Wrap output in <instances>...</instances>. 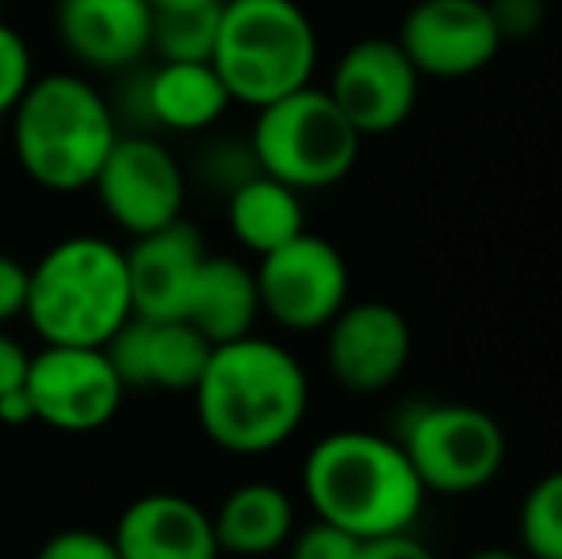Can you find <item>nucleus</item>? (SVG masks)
<instances>
[{"label": "nucleus", "mask_w": 562, "mask_h": 559, "mask_svg": "<svg viewBox=\"0 0 562 559\" xmlns=\"http://www.w3.org/2000/svg\"><path fill=\"white\" fill-rule=\"evenodd\" d=\"M192 395L211 445L234 456H265L299 433L311 406V383L283 345L249 334L215 345Z\"/></svg>", "instance_id": "1"}, {"label": "nucleus", "mask_w": 562, "mask_h": 559, "mask_svg": "<svg viewBox=\"0 0 562 559\" xmlns=\"http://www.w3.org/2000/svg\"><path fill=\"white\" fill-rule=\"evenodd\" d=\"M303 491L314 517L360 540L409 533L429 494L398 440L363 429L329 433L306 452Z\"/></svg>", "instance_id": "2"}, {"label": "nucleus", "mask_w": 562, "mask_h": 559, "mask_svg": "<svg viewBox=\"0 0 562 559\" xmlns=\"http://www.w3.org/2000/svg\"><path fill=\"white\" fill-rule=\"evenodd\" d=\"M119 138L104 92L77 74H46L12 108V146L23 177L46 192H85Z\"/></svg>", "instance_id": "3"}, {"label": "nucleus", "mask_w": 562, "mask_h": 559, "mask_svg": "<svg viewBox=\"0 0 562 559\" xmlns=\"http://www.w3.org/2000/svg\"><path fill=\"white\" fill-rule=\"evenodd\" d=\"M23 318L43 337V345L104 349L108 337L131 318L123 249L97 234H77L50 246L31 265Z\"/></svg>", "instance_id": "4"}, {"label": "nucleus", "mask_w": 562, "mask_h": 559, "mask_svg": "<svg viewBox=\"0 0 562 559\" xmlns=\"http://www.w3.org/2000/svg\"><path fill=\"white\" fill-rule=\"evenodd\" d=\"M211 66L234 104L265 108L306 89L318 66V35L295 0H226Z\"/></svg>", "instance_id": "5"}, {"label": "nucleus", "mask_w": 562, "mask_h": 559, "mask_svg": "<svg viewBox=\"0 0 562 559\" xmlns=\"http://www.w3.org/2000/svg\"><path fill=\"white\" fill-rule=\"evenodd\" d=\"M249 149L260 172L283 180L295 192H314L352 172L360 157V135L326 89L306 85L291 97L257 108Z\"/></svg>", "instance_id": "6"}, {"label": "nucleus", "mask_w": 562, "mask_h": 559, "mask_svg": "<svg viewBox=\"0 0 562 559\" xmlns=\"http://www.w3.org/2000/svg\"><path fill=\"white\" fill-rule=\"evenodd\" d=\"M398 445L425 491L437 494H474L490 487L509 452L502 422L471 403L417 406L402 425Z\"/></svg>", "instance_id": "7"}, {"label": "nucleus", "mask_w": 562, "mask_h": 559, "mask_svg": "<svg viewBox=\"0 0 562 559\" xmlns=\"http://www.w3.org/2000/svg\"><path fill=\"white\" fill-rule=\"evenodd\" d=\"M260 311L283 329H326L348 303V265L334 242L303 231L257 261Z\"/></svg>", "instance_id": "8"}, {"label": "nucleus", "mask_w": 562, "mask_h": 559, "mask_svg": "<svg viewBox=\"0 0 562 559\" xmlns=\"http://www.w3.org/2000/svg\"><path fill=\"white\" fill-rule=\"evenodd\" d=\"M27 395L35 422L61 433H92L115 418L126 388L104 349L43 345L31 353Z\"/></svg>", "instance_id": "9"}, {"label": "nucleus", "mask_w": 562, "mask_h": 559, "mask_svg": "<svg viewBox=\"0 0 562 559\" xmlns=\"http://www.w3.org/2000/svg\"><path fill=\"white\" fill-rule=\"evenodd\" d=\"M92 188L108 219L131 238L184 219V169L165 142L149 135H119Z\"/></svg>", "instance_id": "10"}, {"label": "nucleus", "mask_w": 562, "mask_h": 559, "mask_svg": "<svg viewBox=\"0 0 562 559\" xmlns=\"http://www.w3.org/2000/svg\"><path fill=\"white\" fill-rule=\"evenodd\" d=\"M502 27L486 0H417L398 31V46L422 77H474L502 51Z\"/></svg>", "instance_id": "11"}, {"label": "nucleus", "mask_w": 562, "mask_h": 559, "mask_svg": "<svg viewBox=\"0 0 562 559\" xmlns=\"http://www.w3.org/2000/svg\"><path fill=\"white\" fill-rule=\"evenodd\" d=\"M422 74L398 38H360L352 43L334 66L329 97L356 127V135H391L414 115Z\"/></svg>", "instance_id": "12"}, {"label": "nucleus", "mask_w": 562, "mask_h": 559, "mask_svg": "<svg viewBox=\"0 0 562 559\" xmlns=\"http://www.w3.org/2000/svg\"><path fill=\"white\" fill-rule=\"evenodd\" d=\"M414 334L398 306L363 299L345 303L326 326V365L334 380L356 395H379L406 372Z\"/></svg>", "instance_id": "13"}, {"label": "nucleus", "mask_w": 562, "mask_h": 559, "mask_svg": "<svg viewBox=\"0 0 562 559\" xmlns=\"http://www.w3.org/2000/svg\"><path fill=\"white\" fill-rule=\"evenodd\" d=\"M104 353L126 391L157 388V391H188L192 395L195 383L207 372L215 345L184 318L149 322L131 314L108 337Z\"/></svg>", "instance_id": "14"}, {"label": "nucleus", "mask_w": 562, "mask_h": 559, "mask_svg": "<svg viewBox=\"0 0 562 559\" xmlns=\"http://www.w3.org/2000/svg\"><path fill=\"white\" fill-rule=\"evenodd\" d=\"M126 257V280H131V314L149 322L184 318L188 295H192L195 272H200L207 246L195 223L177 219L161 231L138 234Z\"/></svg>", "instance_id": "15"}, {"label": "nucleus", "mask_w": 562, "mask_h": 559, "mask_svg": "<svg viewBox=\"0 0 562 559\" xmlns=\"http://www.w3.org/2000/svg\"><path fill=\"white\" fill-rule=\"evenodd\" d=\"M54 27L81 66L112 74L149 54L154 8L146 0H58Z\"/></svg>", "instance_id": "16"}, {"label": "nucleus", "mask_w": 562, "mask_h": 559, "mask_svg": "<svg viewBox=\"0 0 562 559\" xmlns=\"http://www.w3.org/2000/svg\"><path fill=\"white\" fill-rule=\"evenodd\" d=\"M119 559H218L211 514L200 502L172 491L134 499L112 533Z\"/></svg>", "instance_id": "17"}, {"label": "nucleus", "mask_w": 562, "mask_h": 559, "mask_svg": "<svg viewBox=\"0 0 562 559\" xmlns=\"http://www.w3.org/2000/svg\"><path fill=\"white\" fill-rule=\"evenodd\" d=\"M260 314L265 311H260L257 272L237 257H203L184 306V322H192L211 345H226L249 337Z\"/></svg>", "instance_id": "18"}, {"label": "nucleus", "mask_w": 562, "mask_h": 559, "mask_svg": "<svg viewBox=\"0 0 562 559\" xmlns=\"http://www.w3.org/2000/svg\"><path fill=\"white\" fill-rule=\"evenodd\" d=\"M218 552L237 559H257L283 548L295 533L291 494L276 483H241L223 499L218 514H211Z\"/></svg>", "instance_id": "19"}, {"label": "nucleus", "mask_w": 562, "mask_h": 559, "mask_svg": "<svg viewBox=\"0 0 562 559\" xmlns=\"http://www.w3.org/2000/svg\"><path fill=\"white\" fill-rule=\"evenodd\" d=\"M234 104L211 62H161L146 81V112L157 127L207 131Z\"/></svg>", "instance_id": "20"}, {"label": "nucleus", "mask_w": 562, "mask_h": 559, "mask_svg": "<svg viewBox=\"0 0 562 559\" xmlns=\"http://www.w3.org/2000/svg\"><path fill=\"white\" fill-rule=\"evenodd\" d=\"M226 219L234 238L257 257L272 254L283 242L299 238L306 231L303 195L260 169L234 185L226 203Z\"/></svg>", "instance_id": "21"}, {"label": "nucleus", "mask_w": 562, "mask_h": 559, "mask_svg": "<svg viewBox=\"0 0 562 559\" xmlns=\"http://www.w3.org/2000/svg\"><path fill=\"white\" fill-rule=\"evenodd\" d=\"M226 4V0H223ZM223 4L177 8V12H154L149 51L161 62H211L218 43V20Z\"/></svg>", "instance_id": "22"}, {"label": "nucleus", "mask_w": 562, "mask_h": 559, "mask_svg": "<svg viewBox=\"0 0 562 559\" xmlns=\"http://www.w3.org/2000/svg\"><path fill=\"white\" fill-rule=\"evenodd\" d=\"M520 545L528 559H562V471L536 479L520 502Z\"/></svg>", "instance_id": "23"}, {"label": "nucleus", "mask_w": 562, "mask_h": 559, "mask_svg": "<svg viewBox=\"0 0 562 559\" xmlns=\"http://www.w3.org/2000/svg\"><path fill=\"white\" fill-rule=\"evenodd\" d=\"M31 81H35V66H31L27 43L20 31L0 20V115H12Z\"/></svg>", "instance_id": "24"}, {"label": "nucleus", "mask_w": 562, "mask_h": 559, "mask_svg": "<svg viewBox=\"0 0 562 559\" xmlns=\"http://www.w3.org/2000/svg\"><path fill=\"white\" fill-rule=\"evenodd\" d=\"M291 559H360L363 540L352 533L337 529V525L314 517L306 529L291 533Z\"/></svg>", "instance_id": "25"}, {"label": "nucleus", "mask_w": 562, "mask_h": 559, "mask_svg": "<svg viewBox=\"0 0 562 559\" xmlns=\"http://www.w3.org/2000/svg\"><path fill=\"white\" fill-rule=\"evenodd\" d=\"M35 559H119V548L104 533L77 525V529H61L50 540H43Z\"/></svg>", "instance_id": "26"}, {"label": "nucleus", "mask_w": 562, "mask_h": 559, "mask_svg": "<svg viewBox=\"0 0 562 559\" xmlns=\"http://www.w3.org/2000/svg\"><path fill=\"white\" fill-rule=\"evenodd\" d=\"M27 288L31 265H23L12 254H0V329L27 314Z\"/></svg>", "instance_id": "27"}, {"label": "nucleus", "mask_w": 562, "mask_h": 559, "mask_svg": "<svg viewBox=\"0 0 562 559\" xmlns=\"http://www.w3.org/2000/svg\"><path fill=\"white\" fill-rule=\"evenodd\" d=\"M27 368H31V353L12 334L0 329V399L27 388Z\"/></svg>", "instance_id": "28"}, {"label": "nucleus", "mask_w": 562, "mask_h": 559, "mask_svg": "<svg viewBox=\"0 0 562 559\" xmlns=\"http://www.w3.org/2000/svg\"><path fill=\"white\" fill-rule=\"evenodd\" d=\"M360 559H437L425 540H417L414 533H391V537L363 540Z\"/></svg>", "instance_id": "29"}, {"label": "nucleus", "mask_w": 562, "mask_h": 559, "mask_svg": "<svg viewBox=\"0 0 562 559\" xmlns=\"http://www.w3.org/2000/svg\"><path fill=\"white\" fill-rule=\"evenodd\" d=\"M490 8H494L502 38L528 35V31L540 23V0H502V4H490Z\"/></svg>", "instance_id": "30"}, {"label": "nucleus", "mask_w": 562, "mask_h": 559, "mask_svg": "<svg viewBox=\"0 0 562 559\" xmlns=\"http://www.w3.org/2000/svg\"><path fill=\"white\" fill-rule=\"evenodd\" d=\"M0 422H4V425H27V422H35V406H31L27 388H20V391H12V395L0 399Z\"/></svg>", "instance_id": "31"}, {"label": "nucleus", "mask_w": 562, "mask_h": 559, "mask_svg": "<svg viewBox=\"0 0 562 559\" xmlns=\"http://www.w3.org/2000/svg\"><path fill=\"white\" fill-rule=\"evenodd\" d=\"M154 12H177V8H203V4H223V0H146Z\"/></svg>", "instance_id": "32"}, {"label": "nucleus", "mask_w": 562, "mask_h": 559, "mask_svg": "<svg viewBox=\"0 0 562 559\" xmlns=\"http://www.w3.org/2000/svg\"><path fill=\"white\" fill-rule=\"evenodd\" d=\"M467 559H528L525 552H509V548H482V552H471Z\"/></svg>", "instance_id": "33"}, {"label": "nucleus", "mask_w": 562, "mask_h": 559, "mask_svg": "<svg viewBox=\"0 0 562 559\" xmlns=\"http://www.w3.org/2000/svg\"><path fill=\"white\" fill-rule=\"evenodd\" d=\"M0 8H4V0H0Z\"/></svg>", "instance_id": "34"}]
</instances>
